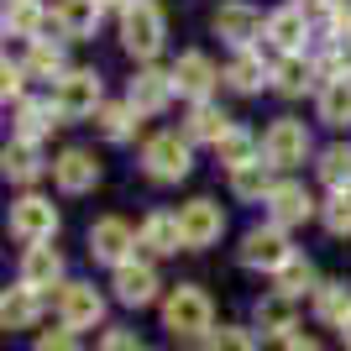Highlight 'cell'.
Here are the masks:
<instances>
[{"label": "cell", "mask_w": 351, "mask_h": 351, "mask_svg": "<svg viewBox=\"0 0 351 351\" xmlns=\"http://www.w3.org/2000/svg\"><path fill=\"white\" fill-rule=\"evenodd\" d=\"M336 336H341V346H346V351H351V320H346V325H341Z\"/></svg>", "instance_id": "cell-45"}, {"label": "cell", "mask_w": 351, "mask_h": 351, "mask_svg": "<svg viewBox=\"0 0 351 351\" xmlns=\"http://www.w3.org/2000/svg\"><path fill=\"white\" fill-rule=\"evenodd\" d=\"M293 257H299V247H293L289 226H278V220H267V215L257 226H247L241 241H236V263L247 267V273H257V278H278Z\"/></svg>", "instance_id": "cell-3"}, {"label": "cell", "mask_w": 351, "mask_h": 351, "mask_svg": "<svg viewBox=\"0 0 351 351\" xmlns=\"http://www.w3.org/2000/svg\"><path fill=\"white\" fill-rule=\"evenodd\" d=\"M84 247L100 267H121L132 257H142V236H136V226L126 215H100V220H89Z\"/></svg>", "instance_id": "cell-12"}, {"label": "cell", "mask_w": 351, "mask_h": 351, "mask_svg": "<svg viewBox=\"0 0 351 351\" xmlns=\"http://www.w3.org/2000/svg\"><path fill=\"white\" fill-rule=\"evenodd\" d=\"M351 37V0H325L315 5V47L320 43H346Z\"/></svg>", "instance_id": "cell-36"}, {"label": "cell", "mask_w": 351, "mask_h": 351, "mask_svg": "<svg viewBox=\"0 0 351 351\" xmlns=\"http://www.w3.org/2000/svg\"><path fill=\"white\" fill-rule=\"evenodd\" d=\"M47 95L58 105L63 126H84V121H95V110L105 105V73L95 69V63H73L63 79L47 84Z\"/></svg>", "instance_id": "cell-5"}, {"label": "cell", "mask_w": 351, "mask_h": 351, "mask_svg": "<svg viewBox=\"0 0 351 351\" xmlns=\"http://www.w3.org/2000/svg\"><path fill=\"white\" fill-rule=\"evenodd\" d=\"M205 351H263L257 325H215L205 336Z\"/></svg>", "instance_id": "cell-39"}, {"label": "cell", "mask_w": 351, "mask_h": 351, "mask_svg": "<svg viewBox=\"0 0 351 351\" xmlns=\"http://www.w3.org/2000/svg\"><path fill=\"white\" fill-rule=\"evenodd\" d=\"M105 184V162L95 147L84 142H69L53 152V189L63 194V199H84V194H95Z\"/></svg>", "instance_id": "cell-11"}, {"label": "cell", "mask_w": 351, "mask_h": 351, "mask_svg": "<svg viewBox=\"0 0 351 351\" xmlns=\"http://www.w3.org/2000/svg\"><path fill=\"white\" fill-rule=\"evenodd\" d=\"M325 84L320 63H315V53H289V58H278V69H273V95L278 100H315Z\"/></svg>", "instance_id": "cell-23"}, {"label": "cell", "mask_w": 351, "mask_h": 351, "mask_svg": "<svg viewBox=\"0 0 351 351\" xmlns=\"http://www.w3.org/2000/svg\"><path fill=\"white\" fill-rule=\"evenodd\" d=\"M263 32H267V11L257 0H220L215 11H210V37H220L226 53L263 47Z\"/></svg>", "instance_id": "cell-9"}, {"label": "cell", "mask_w": 351, "mask_h": 351, "mask_svg": "<svg viewBox=\"0 0 351 351\" xmlns=\"http://www.w3.org/2000/svg\"><path fill=\"white\" fill-rule=\"evenodd\" d=\"M263 158L278 168V173H299L304 162L320 158V147H315V132H309L304 116H273L263 126Z\"/></svg>", "instance_id": "cell-6"}, {"label": "cell", "mask_w": 351, "mask_h": 351, "mask_svg": "<svg viewBox=\"0 0 351 351\" xmlns=\"http://www.w3.org/2000/svg\"><path fill=\"white\" fill-rule=\"evenodd\" d=\"M320 267L309 263V257H293L289 267H283L278 278H273V289H283V293H293V299H315V289H320Z\"/></svg>", "instance_id": "cell-37"}, {"label": "cell", "mask_w": 351, "mask_h": 351, "mask_svg": "<svg viewBox=\"0 0 351 351\" xmlns=\"http://www.w3.org/2000/svg\"><path fill=\"white\" fill-rule=\"evenodd\" d=\"M168 37H173V27H168L162 0H132L116 16V43L132 63H158L168 53Z\"/></svg>", "instance_id": "cell-2"}, {"label": "cell", "mask_w": 351, "mask_h": 351, "mask_svg": "<svg viewBox=\"0 0 351 351\" xmlns=\"http://www.w3.org/2000/svg\"><path fill=\"white\" fill-rule=\"evenodd\" d=\"M283 351H325V341H315V336H293V341H283Z\"/></svg>", "instance_id": "cell-43"}, {"label": "cell", "mask_w": 351, "mask_h": 351, "mask_svg": "<svg viewBox=\"0 0 351 351\" xmlns=\"http://www.w3.org/2000/svg\"><path fill=\"white\" fill-rule=\"evenodd\" d=\"M309 315H315L325 330H341V325L351 320V283L346 278H325L320 289H315V299H309Z\"/></svg>", "instance_id": "cell-33"}, {"label": "cell", "mask_w": 351, "mask_h": 351, "mask_svg": "<svg viewBox=\"0 0 351 351\" xmlns=\"http://www.w3.org/2000/svg\"><path fill=\"white\" fill-rule=\"evenodd\" d=\"M210 158H215L220 168L231 173V168H241V162L263 158V132H252V126H241V121H236L231 132H226V136H220L215 147H210Z\"/></svg>", "instance_id": "cell-35"}, {"label": "cell", "mask_w": 351, "mask_h": 351, "mask_svg": "<svg viewBox=\"0 0 351 351\" xmlns=\"http://www.w3.org/2000/svg\"><path fill=\"white\" fill-rule=\"evenodd\" d=\"M105 21H110L105 0H53V27H58L69 43H95Z\"/></svg>", "instance_id": "cell-27"}, {"label": "cell", "mask_w": 351, "mask_h": 351, "mask_svg": "<svg viewBox=\"0 0 351 351\" xmlns=\"http://www.w3.org/2000/svg\"><path fill=\"white\" fill-rule=\"evenodd\" d=\"M194 152H199V147L189 142L184 126H162V132H147L142 136V147H136V168H142L147 184H158V189H178V184L194 173Z\"/></svg>", "instance_id": "cell-1"}, {"label": "cell", "mask_w": 351, "mask_h": 351, "mask_svg": "<svg viewBox=\"0 0 351 351\" xmlns=\"http://www.w3.org/2000/svg\"><path fill=\"white\" fill-rule=\"evenodd\" d=\"M252 325H257V336L263 341H293L299 336V299L283 289H267L257 304H252Z\"/></svg>", "instance_id": "cell-21"}, {"label": "cell", "mask_w": 351, "mask_h": 351, "mask_svg": "<svg viewBox=\"0 0 351 351\" xmlns=\"http://www.w3.org/2000/svg\"><path fill=\"white\" fill-rule=\"evenodd\" d=\"M16 278L32 283L37 293H58L69 283V263H63V252L53 241H37V247H21V263H16Z\"/></svg>", "instance_id": "cell-24"}, {"label": "cell", "mask_w": 351, "mask_h": 351, "mask_svg": "<svg viewBox=\"0 0 351 351\" xmlns=\"http://www.w3.org/2000/svg\"><path fill=\"white\" fill-rule=\"evenodd\" d=\"M199 351H205V346H199Z\"/></svg>", "instance_id": "cell-48"}, {"label": "cell", "mask_w": 351, "mask_h": 351, "mask_svg": "<svg viewBox=\"0 0 351 351\" xmlns=\"http://www.w3.org/2000/svg\"><path fill=\"white\" fill-rule=\"evenodd\" d=\"M231 126H236V116L220 105V95H215V100H194L189 110H184V132H189L194 147H215Z\"/></svg>", "instance_id": "cell-30"}, {"label": "cell", "mask_w": 351, "mask_h": 351, "mask_svg": "<svg viewBox=\"0 0 351 351\" xmlns=\"http://www.w3.org/2000/svg\"><path fill=\"white\" fill-rule=\"evenodd\" d=\"M178 226H184V252H210L220 247V236H226V205L210 199V194H194L178 205Z\"/></svg>", "instance_id": "cell-15"}, {"label": "cell", "mask_w": 351, "mask_h": 351, "mask_svg": "<svg viewBox=\"0 0 351 351\" xmlns=\"http://www.w3.org/2000/svg\"><path fill=\"white\" fill-rule=\"evenodd\" d=\"M69 47H73V43L63 37L58 27H47L43 37H32V43H21V63H27L32 84H53V79H63V73L73 69Z\"/></svg>", "instance_id": "cell-19"}, {"label": "cell", "mask_w": 351, "mask_h": 351, "mask_svg": "<svg viewBox=\"0 0 351 351\" xmlns=\"http://www.w3.org/2000/svg\"><path fill=\"white\" fill-rule=\"evenodd\" d=\"M43 309H47V293H37L21 278L0 293V325H5V330H37V325H43Z\"/></svg>", "instance_id": "cell-28"}, {"label": "cell", "mask_w": 351, "mask_h": 351, "mask_svg": "<svg viewBox=\"0 0 351 351\" xmlns=\"http://www.w3.org/2000/svg\"><path fill=\"white\" fill-rule=\"evenodd\" d=\"M5 231L21 241V247H37V241H58L63 231V210L53 205V194L43 189H21L5 210Z\"/></svg>", "instance_id": "cell-7"}, {"label": "cell", "mask_w": 351, "mask_h": 351, "mask_svg": "<svg viewBox=\"0 0 351 351\" xmlns=\"http://www.w3.org/2000/svg\"><path fill=\"white\" fill-rule=\"evenodd\" d=\"M320 231L336 236V241H346L351 236V189H336L320 199Z\"/></svg>", "instance_id": "cell-38"}, {"label": "cell", "mask_w": 351, "mask_h": 351, "mask_svg": "<svg viewBox=\"0 0 351 351\" xmlns=\"http://www.w3.org/2000/svg\"><path fill=\"white\" fill-rule=\"evenodd\" d=\"M162 293H168V283H162L152 257H132V263L110 267V299H116V304L147 309V304H162Z\"/></svg>", "instance_id": "cell-13"}, {"label": "cell", "mask_w": 351, "mask_h": 351, "mask_svg": "<svg viewBox=\"0 0 351 351\" xmlns=\"http://www.w3.org/2000/svg\"><path fill=\"white\" fill-rule=\"evenodd\" d=\"M100 351H147L142 341H136V330H126V325H110L100 336Z\"/></svg>", "instance_id": "cell-42"}, {"label": "cell", "mask_w": 351, "mask_h": 351, "mask_svg": "<svg viewBox=\"0 0 351 351\" xmlns=\"http://www.w3.org/2000/svg\"><path fill=\"white\" fill-rule=\"evenodd\" d=\"M53 315H58L69 330H100L105 325V293L84 278H69L53 293Z\"/></svg>", "instance_id": "cell-18"}, {"label": "cell", "mask_w": 351, "mask_h": 351, "mask_svg": "<svg viewBox=\"0 0 351 351\" xmlns=\"http://www.w3.org/2000/svg\"><path fill=\"white\" fill-rule=\"evenodd\" d=\"M263 47L273 58H289V53H315V11L299 5V0H283L267 11V32Z\"/></svg>", "instance_id": "cell-10"}, {"label": "cell", "mask_w": 351, "mask_h": 351, "mask_svg": "<svg viewBox=\"0 0 351 351\" xmlns=\"http://www.w3.org/2000/svg\"><path fill=\"white\" fill-rule=\"evenodd\" d=\"M162 330L173 341H205L215 330V299H210L199 283H173V289L162 293Z\"/></svg>", "instance_id": "cell-4"}, {"label": "cell", "mask_w": 351, "mask_h": 351, "mask_svg": "<svg viewBox=\"0 0 351 351\" xmlns=\"http://www.w3.org/2000/svg\"><path fill=\"white\" fill-rule=\"evenodd\" d=\"M27 95H32V73H27V63L5 53V63H0V100L16 105V100H27Z\"/></svg>", "instance_id": "cell-40"}, {"label": "cell", "mask_w": 351, "mask_h": 351, "mask_svg": "<svg viewBox=\"0 0 351 351\" xmlns=\"http://www.w3.org/2000/svg\"><path fill=\"white\" fill-rule=\"evenodd\" d=\"M278 178L283 173L267 158H252V162H241V168L226 173V189H231V199H241V205H267V194H273Z\"/></svg>", "instance_id": "cell-29"}, {"label": "cell", "mask_w": 351, "mask_h": 351, "mask_svg": "<svg viewBox=\"0 0 351 351\" xmlns=\"http://www.w3.org/2000/svg\"><path fill=\"white\" fill-rule=\"evenodd\" d=\"M136 236H142V257L162 263V257H178L184 252V226H178V210H147L136 220Z\"/></svg>", "instance_id": "cell-26"}, {"label": "cell", "mask_w": 351, "mask_h": 351, "mask_svg": "<svg viewBox=\"0 0 351 351\" xmlns=\"http://www.w3.org/2000/svg\"><path fill=\"white\" fill-rule=\"evenodd\" d=\"M309 168H315V178H320V189H325V194L351 189V142H346V136L325 142V147H320V158L309 162Z\"/></svg>", "instance_id": "cell-34"}, {"label": "cell", "mask_w": 351, "mask_h": 351, "mask_svg": "<svg viewBox=\"0 0 351 351\" xmlns=\"http://www.w3.org/2000/svg\"><path fill=\"white\" fill-rule=\"evenodd\" d=\"M0 173H5V184H16V189H37L43 178H53V158H47L43 142L11 136V142L0 147Z\"/></svg>", "instance_id": "cell-20"}, {"label": "cell", "mask_w": 351, "mask_h": 351, "mask_svg": "<svg viewBox=\"0 0 351 351\" xmlns=\"http://www.w3.org/2000/svg\"><path fill=\"white\" fill-rule=\"evenodd\" d=\"M299 5H309V11H315V5H325V0H299Z\"/></svg>", "instance_id": "cell-46"}, {"label": "cell", "mask_w": 351, "mask_h": 351, "mask_svg": "<svg viewBox=\"0 0 351 351\" xmlns=\"http://www.w3.org/2000/svg\"><path fill=\"white\" fill-rule=\"evenodd\" d=\"M126 5H132V0H105V11H110V16H121Z\"/></svg>", "instance_id": "cell-44"}, {"label": "cell", "mask_w": 351, "mask_h": 351, "mask_svg": "<svg viewBox=\"0 0 351 351\" xmlns=\"http://www.w3.org/2000/svg\"><path fill=\"white\" fill-rule=\"evenodd\" d=\"M5 110H11V136H21V142H43L47 147V136L63 126L53 95H27V100L5 105Z\"/></svg>", "instance_id": "cell-22"}, {"label": "cell", "mask_w": 351, "mask_h": 351, "mask_svg": "<svg viewBox=\"0 0 351 351\" xmlns=\"http://www.w3.org/2000/svg\"><path fill=\"white\" fill-rule=\"evenodd\" d=\"M315 121L320 126H330V132H346L351 126V73H341V79H325L320 95H315Z\"/></svg>", "instance_id": "cell-32"}, {"label": "cell", "mask_w": 351, "mask_h": 351, "mask_svg": "<svg viewBox=\"0 0 351 351\" xmlns=\"http://www.w3.org/2000/svg\"><path fill=\"white\" fill-rule=\"evenodd\" d=\"M346 43H351V37H346Z\"/></svg>", "instance_id": "cell-47"}, {"label": "cell", "mask_w": 351, "mask_h": 351, "mask_svg": "<svg viewBox=\"0 0 351 351\" xmlns=\"http://www.w3.org/2000/svg\"><path fill=\"white\" fill-rule=\"evenodd\" d=\"M32 351H84L79 346V330H69V325H53V330H37V341H32Z\"/></svg>", "instance_id": "cell-41"}, {"label": "cell", "mask_w": 351, "mask_h": 351, "mask_svg": "<svg viewBox=\"0 0 351 351\" xmlns=\"http://www.w3.org/2000/svg\"><path fill=\"white\" fill-rule=\"evenodd\" d=\"M89 126H95V136H100L105 147H132V142H142L147 116L126 100V95H121V100H105L100 110H95V121H89Z\"/></svg>", "instance_id": "cell-25"}, {"label": "cell", "mask_w": 351, "mask_h": 351, "mask_svg": "<svg viewBox=\"0 0 351 351\" xmlns=\"http://www.w3.org/2000/svg\"><path fill=\"white\" fill-rule=\"evenodd\" d=\"M126 100H132L147 121L168 116V110H173V100H178L173 69H168V63H136L132 79H126Z\"/></svg>", "instance_id": "cell-14"}, {"label": "cell", "mask_w": 351, "mask_h": 351, "mask_svg": "<svg viewBox=\"0 0 351 351\" xmlns=\"http://www.w3.org/2000/svg\"><path fill=\"white\" fill-rule=\"evenodd\" d=\"M0 27H5V37H16V43H32V37H43V32L53 27V5H47V0H5V5H0Z\"/></svg>", "instance_id": "cell-31"}, {"label": "cell", "mask_w": 351, "mask_h": 351, "mask_svg": "<svg viewBox=\"0 0 351 351\" xmlns=\"http://www.w3.org/2000/svg\"><path fill=\"white\" fill-rule=\"evenodd\" d=\"M267 220H278V226H309V220H320V194L309 189L299 173H283L278 184H273V194H267V205H263Z\"/></svg>", "instance_id": "cell-16"}, {"label": "cell", "mask_w": 351, "mask_h": 351, "mask_svg": "<svg viewBox=\"0 0 351 351\" xmlns=\"http://www.w3.org/2000/svg\"><path fill=\"white\" fill-rule=\"evenodd\" d=\"M273 69H278V58L267 47H236L220 63V84L236 100H257V95H273Z\"/></svg>", "instance_id": "cell-8"}, {"label": "cell", "mask_w": 351, "mask_h": 351, "mask_svg": "<svg viewBox=\"0 0 351 351\" xmlns=\"http://www.w3.org/2000/svg\"><path fill=\"white\" fill-rule=\"evenodd\" d=\"M168 69H173V84H178V100H184V105L215 100L220 89H226V84H220V63L210 58L205 47H184V53L168 63Z\"/></svg>", "instance_id": "cell-17"}]
</instances>
